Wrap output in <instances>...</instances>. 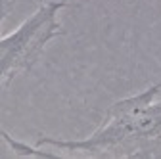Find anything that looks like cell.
Instances as JSON below:
<instances>
[{
	"instance_id": "1",
	"label": "cell",
	"mask_w": 161,
	"mask_h": 159,
	"mask_svg": "<svg viewBox=\"0 0 161 159\" xmlns=\"http://www.w3.org/2000/svg\"><path fill=\"white\" fill-rule=\"evenodd\" d=\"M161 83L113 104L108 119L85 140L40 138L36 146H52L64 151L102 153L121 146L161 144V100H155Z\"/></svg>"
},
{
	"instance_id": "2",
	"label": "cell",
	"mask_w": 161,
	"mask_h": 159,
	"mask_svg": "<svg viewBox=\"0 0 161 159\" xmlns=\"http://www.w3.org/2000/svg\"><path fill=\"white\" fill-rule=\"evenodd\" d=\"M67 2L40 4L35 14L10 35H4L0 41V81L2 86H8L10 81L29 69L40 58L42 50L52 38L62 35V25L58 21V12L64 10Z\"/></svg>"
}]
</instances>
